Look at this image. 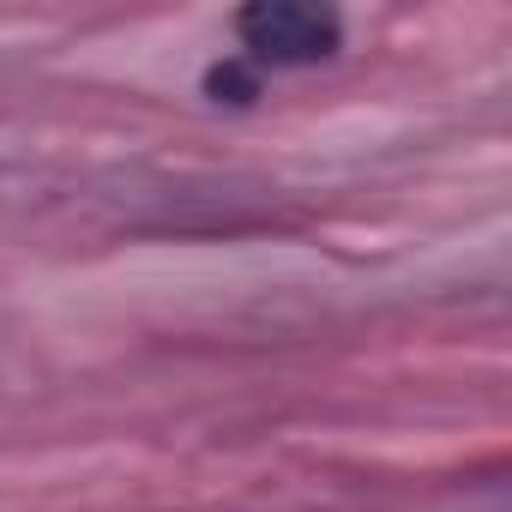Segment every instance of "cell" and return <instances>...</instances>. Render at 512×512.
I'll list each match as a JSON object with an SVG mask.
<instances>
[{
	"label": "cell",
	"instance_id": "1",
	"mask_svg": "<svg viewBox=\"0 0 512 512\" xmlns=\"http://www.w3.org/2000/svg\"><path fill=\"white\" fill-rule=\"evenodd\" d=\"M235 37L247 67H314L344 43V25L332 7H302V0H253L235 13Z\"/></svg>",
	"mask_w": 512,
	"mask_h": 512
}]
</instances>
